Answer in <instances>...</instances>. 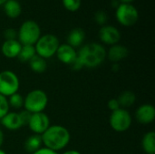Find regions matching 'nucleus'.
<instances>
[{
    "mask_svg": "<svg viewBox=\"0 0 155 154\" xmlns=\"http://www.w3.org/2000/svg\"><path fill=\"white\" fill-rule=\"evenodd\" d=\"M106 59V50L104 46L98 43H89L83 45L77 52V57L71 67L74 70L82 68L94 69L100 66Z\"/></svg>",
    "mask_w": 155,
    "mask_h": 154,
    "instance_id": "obj_1",
    "label": "nucleus"
},
{
    "mask_svg": "<svg viewBox=\"0 0 155 154\" xmlns=\"http://www.w3.org/2000/svg\"><path fill=\"white\" fill-rule=\"evenodd\" d=\"M43 146L59 152L68 146L71 141L69 130L59 124L50 125L49 128L41 135Z\"/></svg>",
    "mask_w": 155,
    "mask_h": 154,
    "instance_id": "obj_2",
    "label": "nucleus"
},
{
    "mask_svg": "<svg viewBox=\"0 0 155 154\" xmlns=\"http://www.w3.org/2000/svg\"><path fill=\"white\" fill-rule=\"evenodd\" d=\"M47 105V93L41 89H34L24 97V108L31 114L45 112Z\"/></svg>",
    "mask_w": 155,
    "mask_h": 154,
    "instance_id": "obj_3",
    "label": "nucleus"
},
{
    "mask_svg": "<svg viewBox=\"0 0 155 154\" xmlns=\"http://www.w3.org/2000/svg\"><path fill=\"white\" fill-rule=\"evenodd\" d=\"M59 45L60 42L56 35L52 34H46L41 35L34 46L36 54L46 60L55 55Z\"/></svg>",
    "mask_w": 155,
    "mask_h": 154,
    "instance_id": "obj_4",
    "label": "nucleus"
},
{
    "mask_svg": "<svg viewBox=\"0 0 155 154\" xmlns=\"http://www.w3.org/2000/svg\"><path fill=\"white\" fill-rule=\"evenodd\" d=\"M40 36L41 28L33 20L25 21L17 31V38L22 45H35Z\"/></svg>",
    "mask_w": 155,
    "mask_h": 154,
    "instance_id": "obj_5",
    "label": "nucleus"
},
{
    "mask_svg": "<svg viewBox=\"0 0 155 154\" xmlns=\"http://www.w3.org/2000/svg\"><path fill=\"white\" fill-rule=\"evenodd\" d=\"M31 113L27 111L20 112H8L1 120V124L9 131H17L24 126H27Z\"/></svg>",
    "mask_w": 155,
    "mask_h": 154,
    "instance_id": "obj_6",
    "label": "nucleus"
},
{
    "mask_svg": "<svg viewBox=\"0 0 155 154\" xmlns=\"http://www.w3.org/2000/svg\"><path fill=\"white\" fill-rule=\"evenodd\" d=\"M20 87V80L17 74L11 70H4L0 72V94L9 97L18 93Z\"/></svg>",
    "mask_w": 155,
    "mask_h": 154,
    "instance_id": "obj_7",
    "label": "nucleus"
},
{
    "mask_svg": "<svg viewBox=\"0 0 155 154\" xmlns=\"http://www.w3.org/2000/svg\"><path fill=\"white\" fill-rule=\"evenodd\" d=\"M133 123L131 113L124 108H120L112 112L109 117V124L111 128L117 133H124L130 129Z\"/></svg>",
    "mask_w": 155,
    "mask_h": 154,
    "instance_id": "obj_8",
    "label": "nucleus"
},
{
    "mask_svg": "<svg viewBox=\"0 0 155 154\" xmlns=\"http://www.w3.org/2000/svg\"><path fill=\"white\" fill-rule=\"evenodd\" d=\"M115 18L119 24L124 26H132L139 19V12L132 4H121L116 7Z\"/></svg>",
    "mask_w": 155,
    "mask_h": 154,
    "instance_id": "obj_9",
    "label": "nucleus"
},
{
    "mask_svg": "<svg viewBox=\"0 0 155 154\" xmlns=\"http://www.w3.org/2000/svg\"><path fill=\"white\" fill-rule=\"evenodd\" d=\"M50 125L51 123L49 116L45 112L32 113L27 123L29 130L34 134L37 135H42L49 128Z\"/></svg>",
    "mask_w": 155,
    "mask_h": 154,
    "instance_id": "obj_10",
    "label": "nucleus"
},
{
    "mask_svg": "<svg viewBox=\"0 0 155 154\" xmlns=\"http://www.w3.org/2000/svg\"><path fill=\"white\" fill-rule=\"evenodd\" d=\"M99 38L103 44L112 46L119 43L121 33L115 26L103 25L99 30Z\"/></svg>",
    "mask_w": 155,
    "mask_h": 154,
    "instance_id": "obj_11",
    "label": "nucleus"
},
{
    "mask_svg": "<svg viewBox=\"0 0 155 154\" xmlns=\"http://www.w3.org/2000/svg\"><path fill=\"white\" fill-rule=\"evenodd\" d=\"M135 119L141 124H150L155 120V108L153 104L143 103L135 111Z\"/></svg>",
    "mask_w": 155,
    "mask_h": 154,
    "instance_id": "obj_12",
    "label": "nucleus"
},
{
    "mask_svg": "<svg viewBox=\"0 0 155 154\" xmlns=\"http://www.w3.org/2000/svg\"><path fill=\"white\" fill-rule=\"evenodd\" d=\"M55 55L61 63L72 65L77 57V51L67 44H62L59 45Z\"/></svg>",
    "mask_w": 155,
    "mask_h": 154,
    "instance_id": "obj_13",
    "label": "nucleus"
},
{
    "mask_svg": "<svg viewBox=\"0 0 155 154\" xmlns=\"http://www.w3.org/2000/svg\"><path fill=\"white\" fill-rule=\"evenodd\" d=\"M129 55V50L123 44L112 45L108 51H106V57L113 64H119Z\"/></svg>",
    "mask_w": 155,
    "mask_h": 154,
    "instance_id": "obj_14",
    "label": "nucleus"
},
{
    "mask_svg": "<svg viewBox=\"0 0 155 154\" xmlns=\"http://www.w3.org/2000/svg\"><path fill=\"white\" fill-rule=\"evenodd\" d=\"M22 44L19 43V41L16 40H5L1 46V52L3 55L9 59L17 58L20 50H21Z\"/></svg>",
    "mask_w": 155,
    "mask_h": 154,
    "instance_id": "obj_15",
    "label": "nucleus"
},
{
    "mask_svg": "<svg viewBox=\"0 0 155 154\" xmlns=\"http://www.w3.org/2000/svg\"><path fill=\"white\" fill-rule=\"evenodd\" d=\"M84 39H85V32L82 28L75 27L69 32L66 37V41H67L66 44L74 48H77L82 46L83 43L84 42Z\"/></svg>",
    "mask_w": 155,
    "mask_h": 154,
    "instance_id": "obj_16",
    "label": "nucleus"
},
{
    "mask_svg": "<svg viewBox=\"0 0 155 154\" xmlns=\"http://www.w3.org/2000/svg\"><path fill=\"white\" fill-rule=\"evenodd\" d=\"M42 147H44V146H43L41 135L33 133L32 135L28 136L24 143V149L25 150V152H27L30 154L34 153L35 152L38 151Z\"/></svg>",
    "mask_w": 155,
    "mask_h": 154,
    "instance_id": "obj_17",
    "label": "nucleus"
},
{
    "mask_svg": "<svg viewBox=\"0 0 155 154\" xmlns=\"http://www.w3.org/2000/svg\"><path fill=\"white\" fill-rule=\"evenodd\" d=\"M4 11L7 17L15 19L22 13L21 4L17 0H7L4 5Z\"/></svg>",
    "mask_w": 155,
    "mask_h": 154,
    "instance_id": "obj_18",
    "label": "nucleus"
},
{
    "mask_svg": "<svg viewBox=\"0 0 155 154\" xmlns=\"http://www.w3.org/2000/svg\"><path fill=\"white\" fill-rule=\"evenodd\" d=\"M142 147L146 154H155V133L151 131L145 133L142 140Z\"/></svg>",
    "mask_w": 155,
    "mask_h": 154,
    "instance_id": "obj_19",
    "label": "nucleus"
},
{
    "mask_svg": "<svg viewBox=\"0 0 155 154\" xmlns=\"http://www.w3.org/2000/svg\"><path fill=\"white\" fill-rule=\"evenodd\" d=\"M29 67L30 69L35 73V74H43L47 69V63L46 60L42 58L41 56L35 54L29 62Z\"/></svg>",
    "mask_w": 155,
    "mask_h": 154,
    "instance_id": "obj_20",
    "label": "nucleus"
},
{
    "mask_svg": "<svg viewBox=\"0 0 155 154\" xmlns=\"http://www.w3.org/2000/svg\"><path fill=\"white\" fill-rule=\"evenodd\" d=\"M121 108H129L134 104L136 102V95L132 91H124L120 93L117 98Z\"/></svg>",
    "mask_w": 155,
    "mask_h": 154,
    "instance_id": "obj_21",
    "label": "nucleus"
},
{
    "mask_svg": "<svg viewBox=\"0 0 155 154\" xmlns=\"http://www.w3.org/2000/svg\"><path fill=\"white\" fill-rule=\"evenodd\" d=\"M36 54L34 45H22L17 58L23 63H28Z\"/></svg>",
    "mask_w": 155,
    "mask_h": 154,
    "instance_id": "obj_22",
    "label": "nucleus"
},
{
    "mask_svg": "<svg viewBox=\"0 0 155 154\" xmlns=\"http://www.w3.org/2000/svg\"><path fill=\"white\" fill-rule=\"evenodd\" d=\"M7 102H8L9 108L15 110H20L21 108L24 107V97L19 93H15L11 96L7 97Z\"/></svg>",
    "mask_w": 155,
    "mask_h": 154,
    "instance_id": "obj_23",
    "label": "nucleus"
},
{
    "mask_svg": "<svg viewBox=\"0 0 155 154\" xmlns=\"http://www.w3.org/2000/svg\"><path fill=\"white\" fill-rule=\"evenodd\" d=\"M63 5L64 8L70 12H75L81 7V0H62Z\"/></svg>",
    "mask_w": 155,
    "mask_h": 154,
    "instance_id": "obj_24",
    "label": "nucleus"
},
{
    "mask_svg": "<svg viewBox=\"0 0 155 154\" xmlns=\"http://www.w3.org/2000/svg\"><path fill=\"white\" fill-rule=\"evenodd\" d=\"M10 111L7 98L0 94V120Z\"/></svg>",
    "mask_w": 155,
    "mask_h": 154,
    "instance_id": "obj_25",
    "label": "nucleus"
},
{
    "mask_svg": "<svg viewBox=\"0 0 155 154\" xmlns=\"http://www.w3.org/2000/svg\"><path fill=\"white\" fill-rule=\"evenodd\" d=\"M94 18V21H95L96 24H98L100 25H104L105 23L107 22L108 16H107V14L104 11L99 10V11L95 12Z\"/></svg>",
    "mask_w": 155,
    "mask_h": 154,
    "instance_id": "obj_26",
    "label": "nucleus"
},
{
    "mask_svg": "<svg viewBox=\"0 0 155 154\" xmlns=\"http://www.w3.org/2000/svg\"><path fill=\"white\" fill-rule=\"evenodd\" d=\"M4 37L5 40H16L17 31L14 28H7L4 32Z\"/></svg>",
    "mask_w": 155,
    "mask_h": 154,
    "instance_id": "obj_27",
    "label": "nucleus"
},
{
    "mask_svg": "<svg viewBox=\"0 0 155 154\" xmlns=\"http://www.w3.org/2000/svg\"><path fill=\"white\" fill-rule=\"evenodd\" d=\"M107 107L108 109L112 112H114L118 109H120V104H119V102L117 100V98H113V99H110L107 103Z\"/></svg>",
    "mask_w": 155,
    "mask_h": 154,
    "instance_id": "obj_28",
    "label": "nucleus"
},
{
    "mask_svg": "<svg viewBox=\"0 0 155 154\" xmlns=\"http://www.w3.org/2000/svg\"><path fill=\"white\" fill-rule=\"evenodd\" d=\"M32 154H60L59 152H56L54 151H52L50 149H47L45 147H42L41 149H39L38 151L35 152L34 153Z\"/></svg>",
    "mask_w": 155,
    "mask_h": 154,
    "instance_id": "obj_29",
    "label": "nucleus"
},
{
    "mask_svg": "<svg viewBox=\"0 0 155 154\" xmlns=\"http://www.w3.org/2000/svg\"><path fill=\"white\" fill-rule=\"evenodd\" d=\"M4 142H5V134H4L3 131L0 129V149L2 148V146L4 144Z\"/></svg>",
    "mask_w": 155,
    "mask_h": 154,
    "instance_id": "obj_30",
    "label": "nucleus"
},
{
    "mask_svg": "<svg viewBox=\"0 0 155 154\" xmlns=\"http://www.w3.org/2000/svg\"><path fill=\"white\" fill-rule=\"evenodd\" d=\"M62 154H82L80 152L76 151V150H68V151H65Z\"/></svg>",
    "mask_w": 155,
    "mask_h": 154,
    "instance_id": "obj_31",
    "label": "nucleus"
},
{
    "mask_svg": "<svg viewBox=\"0 0 155 154\" xmlns=\"http://www.w3.org/2000/svg\"><path fill=\"white\" fill-rule=\"evenodd\" d=\"M119 69H120V65H119V64H113V66H112V70H113L114 72H118V71H119Z\"/></svg>",
    "mask_w": 155,
    "mask_h": 154,
    "instance_id": "obj_32",
    "label": "nucleus"
},
{
    "mask_svg": "<svg viewBox=\"0 0 155 154\" xmlns=\"http://www.w3.org/2000/svg\"><path fill=\"white\" fill-rule=\"evenodd\" d=\"M119 5H120L119 0H112V2H111V5H112L113 7H115V8H116Z\"/></svg>",
    "mask_w": 155,
    "mask_h": 154,
    "instance_id": "obj_33",
    "label": "nucleus"
},
{
    "mask_svg": "<svg viewBox=\"0 0 155 154\" xmlns=\"http://www.w3.org/2000/svg\"><path fill=\"white\" fill-rule=\"evenodd\" d=\"M134 0H119V2L121 4H132V2H134Z\"/></svg>",
    "mask_w": 155,
    "mask_h": 154,
    "instance_id": "obj_34",
    "label": "nucleus"
},
{
    "mask_svg": "<svg viewBox=\"0 0 155 154\" xmlns=\"http://www.w3.org/2000/svg\"><path fill=\"white\" fill-rule=\"evenodd\" d=\"M6 1H7V0H0V5H3Z\"/></svg>",
    "mask_w": 155,
    "mask_h": 154,
    "instance_id": "obj_35",
    "label": "nucleus"
},
{
    "mask_svg": "<svg viewBox=\"0 0 155 154\" xmlns=\"http://www.w3.org/2000/svg\"><path fill=\"white\" fill-rule=\"evenodd\" d=\"M0 154H6V152L4 151V150H2V149H0Z\"/></svg>",
    "mask_w": 155,
    "mask_h": 154,
    "instance_id": "obj_36",
    "label": "nucleus"
}]
</instances>
